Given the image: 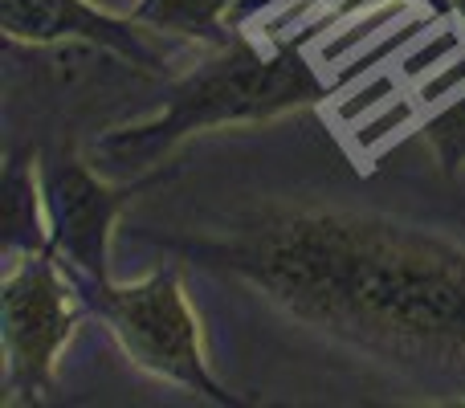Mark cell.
<instances>
[{"label":"cell","mask_w":465,"mask_h":408,"mask_svg":"<svg viewBox=\"0 0 465 408\" xmlns=\"http://www.w3.org/2000/svg\"><path fill=\"white\" fill-rule=\"evenodd\" d=\"M286 319L465 401V245L384 213L249 204L213 229L139 233Z\"/></svg>","instance_id":"6da1fadb"},{"label":"cell","mask_w":465,"mask_h":408,"mask_svg":"<svg viewBox=\"0 0 465 408\" xmlns=\"http://www.w3.org/2000/svg\"><path fill=\"white\" fill-rule=\"evenodd\" d=\"M331 86L319 78L314 62L298 41L257 45L237 33L229 45L204 49V57L168 82L163 103L152 119L123 123L94 139L90 164L114 180H131L172 160L184 139L213 127H249L282 114L319 106Z\"/></svg>","instance_id":"7a4b0ae2"},{"label":"cell","mask_w":465,"mask_h":408,"mask_svg":"<svg viewBox=\"0 0 465 408\" xmlns=\"http://www.w3.org/2000/svg\"><path fill=\"white\" fill-rule=\"evenodd\" d=\"M65 274H70L78 298L86 303L90 319L103 323L131 368L217 408L249 404L213 372L209 352H204L201 314L184 290L180 262L155 265L135 282L86 278L70 265H65Z\"/></svg>","instance_id":"3957f363"},{"label":"cell","mask_w":465,"mask_h":408,"mask_svg":"<svg viewBox=\"0 0 465 408\" xmlns=\"http://www.w3.org/2000/svg\"><path fill=\"white\" fill-rule=\"evenodd\" d=\"M90 319L65 265L54 249L5 257L0 278V401L5 404H45L57 393V363L70 347L74 331Z\"/></svg>","instance_id":"277c9868"},{"label":"cell","mask_w":465,"mask_h":408,"mask_svg":"<svg viewBox=\"0 0 465 408\" xmlns=\"http://www.w3.org/2000/svg\"><path fill=\"white\" fill-rule=\"evenodd\" d=\"M180 176V164H160L131 180H114L74 144L41 147V188L49 213V249L86 278H111V241L123 213L152 188Z\"/></svg>","instance_id":"5b68a950"},{"label":"cell","mask_w":465,"mask_h":408,"mask_svg":"<svg viewBox=\"0 0 465 408\" xmlns=\"http://www.w3.org/2000/svg\"><path fill=\"white\" fill-rule=\"evenodd\" d=\"M0 29L8 45H82L119 57L131 70L168 74V57L147 41L152 29L139 25L131 13H106L94 0H0Z\"/></svg>","instance_id":"8992f818"},{"label":"cell","mask_w":465,"mask_h":408,"mask_svg":"<svg viewBox=\"0 0 465 408\" xmlns=\"http://www.w3.org/2000/svg\"><path fill=\"white\" fill-rule=\"evenodd\" d=\"M0 204H5V257L41 254L49 249V213L41 188V147L8 152L0 176Z\"/></svg>","instance_id":"52a82bcc"},{"label":"cell","mask_w":465,"mask_h":408,"mask_svg":"<svg viewBox=\"0 0 465 408\" xmlns=\"http://www.w3.org/2000/svg\"><path fill=\"white\" fill-rule=\"evenodd\" d=\"M232 8H237V0H135L131 16L160 37L217 49L237 37V29L229 25Z\"/></svg>","instance_id":"ba28073f"},{"label":"cell","mask_w":465,"mask_h":408,"mask_svg":"<svg viewBox=\"0 0 465 408\" xmlns=\"http://www.w3.org/2000/svg\"><path fill=\"white\" fill-rule=\"evenodd\" d=\"M420 144L429 147V155L437 160L441 176H458L465 168V90L453 95L445 106H437L425 123H420Z\"/></svg>","instance_id":"9c48e42d"},{"label":"cell","mask_w":465,"mask_h":408,"mask_svg":"<svg viewBox=\"0 0 465 408\" xmlns=\"http://www.w3.org/2000/svg\"><path fill=\"white\" fill-rule=\"evenodd\" d=\"M450 8H453V13H458L461 21H465V0H450Z\"/></svg>","instance_id":"30bf717a"}]
</instances>
